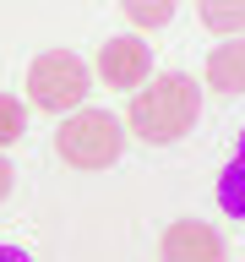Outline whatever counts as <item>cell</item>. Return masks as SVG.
Here are the masks:
<instances>
[{
  "label": "cell",
  "instance_id": "cell-1",
  "mask_svg": "<svg viewBox=\"0 0 245 262\" xmlns=\"http://www.w3.org/2000/svg\"><path fill=\"white\" fill-rule=\"evenodd\" d=\"M202 120V82L191 71H158L147 77L126 104V131L147 147H169Z\"/></svg>",
  "mask_w": 245,
  "mask_h": 262
},
{
  "label": "cell",
  "instance_id": "cell-2",
  "mask_svg": "<svg viewBox=\"0 0 245 262\" xmlns=\"http://www.w3.org/2000/svg\"><path fill=\"white\" fill-rule=\"evenodd\" d=\"M55 153H60V164H71L82 175H98V169L120 164V153H126V120H114L109 110H87L82 104V110L60 115Z\"/></svg>",
  "mask_w": 245,
  "mask_h": 262
},
{
  "label": "cell",
  "instance_id": "cell-3",
  "mask_svg": "<svg viewBox=\"0 0 245 262\" xmlns=\"http://www.w3.org/2000/svg\"><path fill=\"white\" fill-rule=\"evenodd\" d=\"M87 93H93V77H87L82 55H71V49H44V55H33V66H28V110L71 115V110L87 104Z\"/></svg>",
  "mask_w": 245,
  "mask_h": 262
},
{
  "label": "cell",
  "instance_id": "cell-4",
  "mask_svg": "<svg viewBox=\"0 0 245 262\" xmlns=\"http://www.w3.org/2000/svg\"><path fill=\"white\" fill-rule=\"evenodd\" d=\"M98 77H104V88L136 93V88L153 77V44H147L142 33H114V38H104V49H98Z\"/></svg>",
  "mask_w": 245,
  "mask_h": 262
},
{
  "label": "cell",
  "instance_id": "cell-5",
  "mask_svg": "<svg viewBox=\"0 0 245 262\" xmlns=\"http://www.w3.org/2000/svg\"><path fill=\"white\" fill-rule=\"evenodd\" d=\"M158 262H224V235L202 219H175L158 235Z\"/></svg>",
  "mask_w": 245,
  "mask_h": 262
},
{
  "label": "cell",
  "instance_id": "cell-6",
  "mask_svg": "<svg viewBox=\"0 0 245 262\" xmlns=\"http://www.w3.org/2000/svg\"><path fill=\"white\" fill-rule=\"evenodd\" d=\"M202 88H218V93H245V38H224V44L207 49V66H202Z\"/></svg>",
  "mask_w": 245,
  "mask_h": 262
},
{
  "label": "cell",
  "instance_id": "cell-7",
  "mask_svg": "<svg viewBox=\"0 0 245 262\" xmlns=\"http://www.w3.org/2000/svg\"><path fill=\"white\" fill-rule=\"evenodd\" d=\"M218 208L245 224V131H240V142H234V153H229L224 175H218Z\"/></svg>",
  "mask_w": 245,
  "mask_h": 262
},
{
  "label": "cell",
  "instance_id": "cell-8",
  "mask_svg": "<svg viewBox=\"0 0 245 262\" xmlns=\"http://www.w3.org/2000/svg\"><path fill=\"white\" fill-rule=\"evenodd\" d=\"M196 16L218 38H245V0H196Z\"/></svg>",
  "mask_w": 245,
  "mask_h": 262
},
{
  "label": "cell",
  "instance_id": "cell-9",
  "mask_svg": "<svg viewBox=\"0 0 245 262\" xmlns=\"http://www.w3.org/2000/svg\"><path fill=\"white\" fill-rule=\"evenodd\" d=\"M120 11H126L131 28H142V33H158L175 22V0H120Z\"/></svg>",
  "mask_w": 245,
  "mask_h": 262
},
{
  "label": "cell",
  "instance_id": "cell-10",
  "mask_svg": "<svg viewBox=\"0 0 245 262\" xmlns=\"http://www.w3.org/2000/svg\"><path fill=\"white\" fill-rule=\"evenodd\" d=\"M28 131V104L16 93H0V147H16Z\"/></svg>",
  "mask_w": 245,
  "mask_h": 262
},
{
  "label": "cell",
  "instance_id": "cell-11",
  "mask_svg": "<svg viewBox=\"0 0 245 262\" xmlns=\"http://www.w3.org/2000/svg\"><path fill=\"white\" fill-rule=\"evenodd\" d=\"M0 262H33V257L22 251V246H6V241H0Z\"/></svg>",
  "mask_w": 245,
  "mask_h": 262
},
{
  "label": "cell",
  "instance_id": "cell-12",
  "mask_svg": "<svg viewBox=\"0 0 245 262\" xmlns=\"http://www.w3.org/2000/svg\"><path fill=\"white\" fill-rule=\"evenodd\" d=\"M6 196H11V164L0 159V202H6Z\"/></svg>",
  "mask_w": 245,
  "mask_h": 262
}]
</instances>
